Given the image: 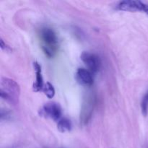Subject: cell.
I'll return each mask as SVG.
<instances>
[{
  "label": "cell",
  "mask_w": 148,
  "mask_h": 148,
  "mask_svg": "<svg viewBox=\"0 0 148 148\" xmlns=\"http://www.w3.org/2000/svg\"><path fill=\"white\" fill-rule=\"evenodd\" d=\"M42 49L49 58L53 57L58 49V38L56 33L50 27H43L40 31Z\"/></svg>",
  "instance_id": "cell-1"
},
{
  "label": "cell",
  "mask_w": 148,
  "mask_h": 148,
  "mask_svg": "<svg viewBox=\"0 0 148 148\" xmlns=\"http://www.w3.org/2000/svg\"><path fill=\"white\" fill-rule=\"evenodd\" d=\"M20 92V86L15 81L7 77L1 79L0 95L2 99L11 103H16L18 101Z\"/></svg>",
  "instance_id": "cell-2"
},
{
  "label": "cell",
  "mask_w": 148,
  "mask_h": 148,
  "mask_svg": "<svg viewBox=\"0 0 148 148\" xmlns=\"http://www.w3.org/2000/svg\"><path fill=\"white\" fill-rule=\"evenodd\" d=\"M39 114L45 118L58 121L62 116V108L59 103L55 102L48 103L39 110Z\"/></svg>",
  "instance_id": "cell-3"
},
{
  "label": "cell",
  "mask_w": 148,
  "mask_h": 148,
  "mask_svg": "<svg viewBox=\"0 0 148 148\" xmlns=\"http://www.w3.org/2000/svg\"><path fill=\"white\" fill-rule=\"evenodd\" d=\"M80 59L90 72L95 73L99 70L101 60L97 55L88 51H83L80 55Z\"/></svg>",
  "instance_id": "cell-4"
},
{
  "label": "cell",
  "mask_w": 148,
  "mask_h": 148,
  "mask_svg": "<svg viewBox=\"0 0 148 148\" xmlns=\"http://www.w3.org/2000/svg\"><path fill=\"white\" fill-rule=\"evenodd\" d=\"M95 98L92 94L88 95L82 105V111L80 114V121L82 123L86 124L91 117L95 106Z\"/></svg>",
  "instance_id": "cell-5"
},
{
  "label": "cell",
  "mask_w": 148,
  "mask_h": 148,
  "mask_svg": "<svg viewBox=\"0 0 148 148\" xmlns=\"http://www.w3.org/2000/svg\"><path fill=\"white\" fill-rule=\"evenodd\" d=\"M146 4L141 1L136 0H125L120 1L117 5V9L119 10L126 12H144Z\"/></svg>",
  "instance_id": "cell-6"
},
{
  "label": "cell",
  "mask_w": 148,
  "mask_h": 148,
  "mask_svg": "<svg viewBox=\"0 0 148 148\" xmlns=\"http://www.w3.org/2000/svg\"><path fill=\"white\" fill-rule=\"evenodd\" d=\"M77 81L79 84L85 86H91L93 84V78L89 70L84 68H79L75 75Z\"/></svg>",
  "instance_id": "cell-7"
},
{
  "label": "cell",
  "mask_w": 148,
  "mask_h": 148,
  "mask_svg": "<svg viewBox=\"0 0 148 148\" xmlns=\"http://www.w3.org/2000/svg\"><path fill=\"white\" fill-rule=\"evenodd\" d=\"M33 67H34L35 72H36V82L33 83V89L35 92H39L43 89V86H44L41 74V66L37 62H36L33 63Z\"/></svg>",
  "instance_id": "cell-8"
},
{
  "label": "cell",
  "mask_w": 148,
  "mask_h": 148,
  "mask_svg": "<svg viewBox=\"0 0 148 148\" xmlns=\"http://www.w3.org/2000/svg\"><path fill=\"white\" fill-rule=\"evenodd\" d=\"M57 129L60 132H68L72 129V123L67 118H63L58 121Z\"/></svg>",
  "instance_id": "cell-9"
},
{
  "label": "cell",
  "mask_w": 148,
  "mask_h": 148,
  "mask_svg": "<svg viewBox=\"0 0 148 148\" xmlns=\"http://www.w3.org/2000/svg\"><path fill=\"white\" fill-rule=\"evenodd\" d=\"M43 90L44 92L45 95L49 98H52L54 96L55 89L53 85H52V84H51L50 82H46L44 86H43Z\"/></svg>",
  "instance_id": "cell-10"
},
{
  "label": "cell",
  "mask_w": 148,
  "mask_h": 148,
  "mask_svg": "<svg viewBox=\"0 0 148 148\" xmlns=\"http://www.w3.org/2000/svg\"><path fill=\"white\" fill-rule=\"evenodd\" d=\"M141 109L143 116H146L148 112V91L143 97L141 102Z\"/></svg>",
  "instance_id": "cell-11"
},
{
  "label": "cell",
  "mask_w": 148,
  "mask_h": 148,
  "mask_svg": "<svg viewBox=\"0 0 148 148\" xmlns=\"http://www.w3.org/2000/svg\"><path fill=\"white\" fill-rule=\"evenodd\" d=\"M0 47H1V49H2V50H6V51L11 50V49H10V48L9 47V46H7V45L4 43V40H2V38L0 39Z\"/></svg>",
  "instance_id": "cell-12"
}]
</instances>
